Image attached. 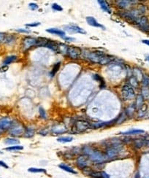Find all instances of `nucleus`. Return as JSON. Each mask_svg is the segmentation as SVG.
<instances>
[{"label":"nucleus","instance_id":"nucleus-1","mask_svg":"<svg viewBox=\"0 0 149 178\" xmlns=\"http://www.w3.org/2000/svg\"><path fill=\"white\" fill-rule=\"evenodd\" d=\"M84 57L90 62L102 65L110 64L114 61L115 58L101 51H91L84 53Z\"/></svg>","mask_w":149,"mask_h":178},{"label":"nucleus","instance_id":"nucleus-2","mask_svg":"<svg viewBox=\"0 0 149 178\" xmlns=\"http://www.w3.org/2000/svg\"><path fill=\"white\" fill-rule=\"evenodd\" d=\"M83 152L86 156H88L89 159L95 163H102L106 160L107 157L105 155H104L102 152L99 150H94L91 147L86 146L83 149Z\"/></svg>","mask_w":149,"mask_h":178},{"label":"nucleus","instance_id":"nucleus-3","mask_svg":"<svg viewBox=\"0 0 149 178\" xmlns=\"http://www.w3.org/2000/svg\"><path fill=\"white\" fill-rule=\"evenodd\" d=\"M122 148V145L120 142H113L111 145H109L107 148L105 154L106 157L110 159H115V158L119 156Z\"/></svg>","mask_w":149,"mask_h":178},{"label":"nucleus","instance_id":"nucleus-4","mask_svg":"<svg viewBox=\"0 0 149 178\" xmlns=\"http://www.w3.org/2000/svg\"><path fill=\"white\" fill-rule=\"evenodd\" d=\"M121 96L124 100H131L135 96V92L134 88L129 83H126L123 85L121 88Z\"/></svg>","mask_w":149,"mask_h":178},{"label":"nucleus","instance_id":"nucleus-5","mask_svg":"<svg viewBox=\"0 0 149 178\" xmlns=\"http://www.w3.org/2000/svg\"><path fill=\"white\" fill-rule=\"evenodd\" d=\"M8 132L10 136H14V137H18V136L24 134L25 128H24V127L21 124L18 123H15V121H13V125L10 127V129L8 130Z\"/></svg>","mask_w":149,"mask_h":178},{"label":"nucleus","instance_id":"nucleus-6","mask_svg":"<svg viewBox=\"0 0 149 178\" xmlns=\"http://www.w3.org/2000/svg\"><path fill=\"white\" fill-rule=\"evenodd\" d=\"M89 128H91V124L89 123L88 121H83V120L76 121L74 123V127H73L74 131L76 133L85 132Z\"/></svg>","mask_w":149,"mask_h":178},{"label":"nucleus","instance_id":"nucleus-7","mask_svg":"<svg viewBox=\"0 0 149 178\" xmlns=\"http://www.w3.org/2000/svg\"><path fill=\"white\" fill-rule=\"evenodd\" d=\"M81 53L82 50L80 47H76V46H70L68 47V50H67V55L69 57L72 59H78L81 57Z\"/></svg>","mask_w":149,"mask_h":178},{"label":"nucleus","instance_id":"nucleus-8","mask_svg":"<svg viewBox=\"0 0 149 178\" xmlns=\"http://www.w3.org/2000/svg\"><path fill=\"white\" fill-rule=\"evenodd\" d=\"M89 158L86 155H81L78 156V159H76V164L78 167L81 169H84L85 168H87L89 164Z\"/></svg>","mask_w":149,"mask_h":178},{"label":"nucleus","instance_id":"nucleus-9","mask_svg":"<svg viewBox=\"0 0 149 178\" xmlns=\"http://www.w3.org/2000/svg\"><path fill=\"white\" fill-rule=\"evenodd\" d=\"M13 123V120L8 117H3L0 118V128L4 131L10 129Z\"/></svg>","mask_w":149,"mask_h":178},{"label":"nucleus","instance_id":"nucleus-10","mask_svg":"<svg viewBox=\"0 0 149 178\" xmlns=\"http://www.w3.org/2000/svg\"><path fill=\"white\" fill-rule=\"evenodd\" d=\"M137 26L144 32H149V21L146 16H141Z\"/></svg>","mask_w":149,"mask_h":178},{"label":"nucleus","instance_id":"nucleus-11","mask_svg":"<svg viewBox=\"0 0 149 178\" xmlns=\"http://www.w3.org/2000/svg\"><path fill=\"white\" fill-rule=\"evenodd\" d=\"M37 44V39L33 37H26L24 38L22 42V46L24 50H29L30 47H33Z\"/></svg>","mask_w":149,"mask_h":178},{"label":"nucleus","instance_id":"nucleus-12","mask_svg":"<svg viewBox=\"0 0 149 178\" xmlns=\"http://www.w3.org/2000/svg\"><path fill=\"white\" fill-rule=\"evenodd\" d=\"M117 118L113 120L110 121H107V122H99V123H94L93 124H91V128H103V127H107L109 126H111L113 124H114L115 123H116Z\"/></svg>","mask_w":149,"mask_h":178},{"label":"nucleus","instance_id":"nucleus-13","mask_svg":"<svg viewBox=\"0 0 149 178\" xmlns=\"http://www.w3.org/2000/svg\"><path fill=\"white\" fill-rule=\"evenodd\" d=\"M86 22L88 23V24H89V25L91 26V27H96V28H100L104 30L105 29L104 26H102V24H99V23L96 21V20L94 18H93V17H87V18H86Z\"/></svg>","mask_w":149,"mask_h":178},{"label":"nucleus","instance_id":"nucleus-14","mask_svg":"<svg viewBox=\"0 0 149 178\" xmlns=\"http://www.w3.org/2000/svg\"><path fill=\"white\" fill-rule=\"evenodd\" d=\"M66 29L70 31V32H75V33H79L82 34H86L85 30H83L82 28H81V27H78V26L76 25L67 26V27H66Z\"/></svg>","mask_w":149,"mask_h":178},{"label":"nucleus","instance_id":"nucleus-15","mask_svg":"<svg viewBox=\"0 0 149 178\" xmlns=\"http://www.w3.org/2000/svg\"><path fill=\"white\" fill-rule=\"evenodd\" d=\"M137 1H117V6L120 9H125L126 7H128L130 4H136L137 3Z\"/></svg>","mask_w":149,"mask_h":178},{"label":"nucleus","instance_id":"nucleus-16","mask_svg":"<svg viewBox=\"0 0 149 178\" xmlns=\"http://www.w3.org/2000/svg\"><path fill=\"white\" fill-rule=\"evenodd\" d=\"M97 3L99 4L101 9H102L103 11L109 13V14L111 13V9L110 8V7H109V4H107V1H102V0H99V1H97Z\"/></svg>","mask_w":149,"mask_h":178},{"label":"nucleus","instance_id":"nucleus-17","mask_svg":"<svg viewBox=\"0 0 149 178\" xmlns=\"http://www.w3.org/2000/svg\"><path fill=\"white\" fill-rule=\"evenodd\" d=\"M136 106H135V103H132L130 104L127 109H126V115H127V117L132 118L135 114V110H136Z\"/></svg>","mask_w":149,"mask_h":178},{"label":"nucleus","instance_id":"nucleus-18","mask_svg":"<svg viewBox=\"0 0 149 178\" xmlns=\"http://www.w3.org/2000/svg\"><path fill=\"white\" fill-rule=\"evenodd\" d=\"M47 32H48V33L52 34L58 35V36H60L61 37H64L66 34L65 32H64L63 30L58 29H56V28H50L48 29H47Z\"/></svg>","mask_w":149,"mask_h":178},{"label":"nucleus","instance_id":"nucleus-19","mask_svg":"<svg viewBox=\"0 0 149 178\" xmlns=\"http://www.w3.org/2000/svg\"><path fill=\"white\" fill-rule=\"evenodd\" d=\"M4 143H5L6 145H10V146H13V145H18V144L20 143V141L18 140V139H16V138L9 137V138H7V139H5V140H4Z\"/></svg>","mask_w":149,"mask_h":178},{"label":"nucleus","instance_id":"nucleus-20","mask_svg":"<svg viewBox=\"0 0 149 178\" xmlns=\"http://www.w3.org/2000/svg\"><path fill=\"white\" fill-rule=\"evenodd\" d=\"M145 131L142 129H131L129 131H125V132H121L120 134L122 135H135V134H143Z\"/></svg>","mask_w":149,"mask_h":178},{"label":"nucleus","instance_id":"nucleus-21","mask_svg":"<svg viewBox=\"0 0 149 178\" xmlns=\"http://www.w3.org/2000/svg\"><path fill=\"white\" fill-rule=\"evenodd\" d=\"M147 111H148V106L145 104H144L142 107H140L138 109L137 111V116L139 118H142L143 116H145V115L146 114Z\"/></svg>","mask_w":149,"mask_h":178},{"label":"nucleus","instance_id":"nucleus-22","mask_svg":"<svg viewBox=\"0 0 149 178\" xmlns=\"http://www.w3.org/2000/svg\"><path fill=\"white\" fill-rule=\"evenodd\" d=\"M17 59H18V57H17V56H15V55L7 56V57H6L4 61H3V64L5 66H7L8 64H12V63H13L14 61H16Z\"/></svg>","mask_w":149,"mask_h":178},{"label":"nucleus","instance_id":"nucleus-23","mask_svg":"<svg viewBox=\"0 0 149 178\" xmlns=\"http://www.w3.org/2000/svg\"><path fill=\"white\" fill-rule=\"evenodd\" d=\"M45 47H48L49 49H50V50H53L55 52H59V44L56 43L55 42H53V41L48 40Z\"/></svg>","mask_w":149,"mask_h":178},{"label":"nucleus","instance_id":"nucleus-24","mask_svg":"<svg viewBox=\"0 0 149 178\" xmlns=\"http://www.w3.org/2000/svg\"><path fill=\"white\" fill-rule=\"evenodd\" d=\"M59 168L63 169L64 171L67 172L71 173V174H77V172H75L73 168H71L70 167H69L68 165H66L64 164H59Z\"/></svg>","mask_w":149,"mask_h":178},{"label":"nucleus","instance_id":"nucleus-25","mask_svg":"<svg viewBox=\"0 0 149 178\" xmlns=\"http://www.w3.org/2000/svg\"><path fill=\"white\" fill-rule=\"evenodd\" d=\"M35 133V128H32V127H29V128H26L25 132H24V136L25 137L27 138H32V136H34Z\"/></svg>","mask_w":149,"mask_h":178},{"label":"nucleus","instance_id":"nucleus-26","mask_svg":"<svg viewBox=\"0 0 149 178\" xmlns=\"http://www.w3.org/2000/svg\"><path fill=\"white\" fill-rule=\"evenodd\" d=\"M135 106H136V108L139 109L140 107H142L143 105L144 104V99L142 95H138L136 99V102H135Z\"/></svg>","mask_w":149,"mask_h":178},{"label":"nucleus","instance_id":"nucleus-27","mask_svg":"<svg viewBox=\"0 0 149 178\" xmlns=\"http://www.w3.org/2000/svg\"><path fill=\"white\" fill-rule=\"evenodd\" d=\"M128 83L130 84V85H131L133 88H138V86H139V81H138L134 76L131 77V78L129 79Z\"/></svg>","mask_w":149,"mask_h":178},{"label":"nucleus","instance_id":"nucleus-28","mask_svg":"<svg viewBox=\"0 0 149 178\" xmlns=\"http://www.w3.org/2000/svg\"><path fill=\"white\" fill-rule=\"evenodd\" d=\"M88 175H89L92 178H102V172H96V171H91L90 169V171L88 172Z\"/></svg>","mask_w":149,"mask_h":178},{"label":"nucleus","instance_id":"nucleus-29","mask_svg":"<svg viewBox=\"0 0 149 178\" xmlns=\"http://www.w3.org/2000/svg\"><path fill=\"white\" fill-rule=\"evenodd\" d=\"M73 139V138L72 136H61V137L58 138L57 141L59 142H61V143H67V142H72Z\"/></svg>","mask_w":149,"mask_h":178},{"label":"nucleus","instance_id":"nucleus-30","mask_svg":"<svg viewBox=\"0 0 149 178\" xmlns=\"http://www.w3.org/2000/svg\"><path fill=\"white\" fill-rule=\"evenodd\" d=\"M24 149V147L21 146V145H13V146L7 147V148H4V150L7 151H18V150H21Z\"/></svg>","mask_w":149,"mask_h":178},{"label":"nucleus","instance_id":"nucleus-31","mask_svg":"<svg viewBox=\"0 0 149 178\" xmlns=\"http://www.w3.org/2000/svg\"><path fill=\"white\" fill-rule=\"evenodd\" d=\"M141 95L144 99H149V88L148 87H143L141 90Z\"/></svg>","mask_w":149,"mask_h":178},{"label":"nucleus","instance_id":"nucleus-32","mask_svg":"<svg viewBox=\"0 0 149 178\" xmlns=\"http://www.w3.org/2000/svg\"><path fill=\"white\" fill-rule=\"evenodd\" d=\"M60 65H61V63L58 62V63H56L54 66H53V69H52L51 72H50V77H53L56 74V72L59 71V70L60 68Z\"/></svg>","mask_w":149,"mask_h":178},{"label":"nucleus","instance_id":"nucleus-33","mask_svg":"<svg viewBox=\"0 0 149 178\" xmlns=\"http://www.w3.org/2000/svg\"><path fill=\"white\" fill-rule=\"evenodd\" d=\"M15 41V37L13 35H6L5 39H4V43L6 44H12Z\"/></svg>","mask_w":149,"mask_h":178},{"label":"nucleus","instance_id":"nucleus-34","mask_svg":"<svg viewBox=\"0 0 149 178\" xmlns=\"http://www.w3.org/2000/svg\"><path fill=\"white\" fill-rule=\"evenodd\" d=\"M48 39H47L46 38H39L37 39V46H46Z\"/></svg>","mask_w":149,"mask_h":178},{"label":"nucleus","instance_id":"nucleus-35","mask_svg":"<svg viewBox=\"0 0 149 178\" xmlns=\"http://www.w3.org/2000/svg\"><path fill=\"white\" fill-rule=\"evenodd\" d=\"M28 171L30 172H32V173H45L46 172V170L44 169L34 168V167H32V168L29 169Z\"/></svg>","mask_w":149,"mask_h":178},{"label":"nucleus","instance_id":"nucleus-36","mask_svg":"<svg viewBox=\"0 0 149 178\" xmlns=\"http://www.w3.org/2000/svg\"><path fill=\"white\" fill-rule=\"evenodd\" d=\"M142 84L143 87H148L149 86V77L148 75H144L142 79Z\"/></svg>","mask_w":149,"mask_h":178},{"label":"nucleus","instance_id":"nucleus-37","mask_svg":"<svg viewBox=\"0 0 149 178\" xmlns=\"http://www.w3.org/2000/svg\"><path fill=\"white\" fill-rule=\"evenodd\" d=\"M127 115L126 113H122L121 114L119 117L117 118V121H116V123H123L124 121H125L126 118H127Z\"/></svg>","mask_w":149,"mask_h":178},{"label":"nucleus","instance_id":"nucleus-38","mask_svg":"<svg viewBox=\"0 0 149 178\" xmlns=\"http://www.w3.org/2000/svg\"><path fill=\"white\" fill-rule=\"evenodd\" d=\"M39 113H40V116L42 118L46 119L47 118V116H46V113L42 107H40L39 108Z\"/></svg>","mask_w":149,"mask_h":178},{"label":"nucleus","instance_id":"nucleus-39","mask_svg":"<svg viewBox=\"0 0 149 178\" xmlns=\"http://www.w3.org/2000/svg\"><path fill=\"white\" fill-rule=\"evenodd\" d=\"M94 78L97 81L99 80V82H100V85H101V87H102V88H103V87H104V82L103 79H102V78H101V77L99 76V75H97V74L95 75H94Z\"/></svg>","mask_w":149,"mask_h":178},{"label":"nucleus","instance_id":"nucleus-40","mask_svg":"<svg viewBox=\"0 0 149 178\" xmlns=\"http://www.w3.org/2000/svg\"><path fill=\"white\" fill-rule=\"evenodd\" d=\"M52 9H53V10H55V11H62L63 10L62 7H61L59 4H56V3L52 4Z\"/></svg>","mask_w":149,"mask_h":178},{"label":"nucleus","instance_id":"nucleus-41","mask_svg":"<svg viewBox=\"0 0 149 178\" xmlns=\"http://www.w3.org/2000/svg\"><path fill=\"white\" fill-rule=\"evenodd\" d=\"M39 25H40V22H35V23H32V24H26V26L29 27H37Z\"/></svg>","mask_w":149,"mask_h":178},{"label":"nucleus","instance_id":"nucleus-42","mask_svg":"<svg viewBox=\"0 0 149 178\" xmlns=\"http://www.w3.org/2000/svg\"><path fill=\"white\" fill-rule=\"evenodd\" d=\"M29 6H30L31 10H37V9H38V5L36 4V3H30Z\"/></svg>","mask_w":149,"mask_h":178},{"label":"nucleus","instance_id":"nucleus-43","mask_svg":"<svg viewBox=\"0 0 149 178\" xmlns=\"http://www.w3.org/2000/svg\"><path fill=\"white\" fill-rule=\"evenodd\" d=\"M6 35H7V34H5V33H0V42H4Z\"/></svg>","mask_w":149,"mask_h":178},{"label":"nucleus","instance_id":"nucleus-44","mask_svg":"<svg viewBox=\"0 0 149 178\" xmlns=\"http://www.w3.org/2000/svg\"><path fill=\"white\" fill-rule=\"evenodd\" d=\"M61 38H62L63 39H64V40L69 41V42H73V41H75V38H73V37H66V36L62 37H61Z\"/></svg>","mask_w":149,"mask_h":178},{"label":"nucleus","instance_id":"nucleus-45","mask_svg":"<svg viewBox=\"0 0 149 178\" xmlns=\"http://www.w3.org/2000/svg\"><path fill=\"white\" fill-rule=\"evenodd\" d=\"M0 167H3V168H5V169H8L9 168L8 165H7V164L6 163H4L3 161H0Z\"/></svg>","mask_w":149,"mask_h":178},{"label":"nucleus","instance_id":"nucleus-46","mask_svg":"<svg viewBox=\"0 0 149 178\" xmlns=\"http://www.w3.org/2000/svg\"><path fill=\"white\" fill-rule=\"evenodd\" d=\"M7 70H8V67H7V66H5V65H4L2 67H1V68H0V71L2 72H6Z\"/></svg>","mask_w":149,"mask_h":178},{"label":"nucleus","instance_id":"nucleus-47","mask_svg":"<svg viewBox=\"0 0 149 178\" xmlns=\"http://www.w3.org/2000/svg\"><path fill=\"white\" fill-rule=\"evenodd\" d=\"M16 31L18 32H21V33H30V31L29 30L23 29H17Z\"/></svg>","mask_w":149,"mask_h":178},{"label":"nucleus","instance_id":"nucleus-48","mask_svg":"<svg viewBox=\"0 0 149 178\" xmlns=\"http://www.w3.org/2000/svg\"><path fill=\"white\" fill-rule=\"evenodd\" d=\"M102 178H110V176H109L107 173L104 172H102Z\"/></svg>","mask_w":149,"mask_h":178},{"label":"nucleus","instance_id":"nucleus-49","mask_svg":"<svg viewBox=\"0 0 149 178\" xmlns=\"http://www.w3.org/2000/svg\"><path fill=\"white\" fill-rule=\"evenodd\" d=\"M142 42H143V43L147 44V45L149 46V40H148V39H144V40H143Z\"/></svg>","mask_w":149,"mask_h":178},{"label":"nucleus","instance_id":"nucleus-50","mask_svg":"<svg viewBox=\"0 0 149 178\" xmlns=\"http://www.w3.org/2000/svg\"><path fill=\"white\" fill-rule=\"evenodd\" d=\"M4 131H3V130H2V129H1V128H0V136H1V134H3V133H4Z\"/></svg>","mask_w":149,"mask_h":178},{"label":"nucleus","instance_id":"nucleus-51","mask_svg":"<svg viewBox=\"0 0 149 178\" xmlns=\"http://www.w3.org/2000/svg\"><path fill=\"white\" fill-rule=\"evenodd\" d=\"M146 59H147V60H148V62H149V56H147V58H146Z\"/></svg>","mask_w":149,"mask_h":178},{"label":"nucleus","instance_id":"nucleus-52","mask_svg":"<svg viewBox=\"0 0 149 178\" xmlns=\"http://www.w3.org/2000/svg\"><path fill=\"white\" fill-rule=\"evenodd\" d=\"M0 178H1V177H0Z\"/></svg>","mask_w":149,"mask_h":178}]
</instances>
